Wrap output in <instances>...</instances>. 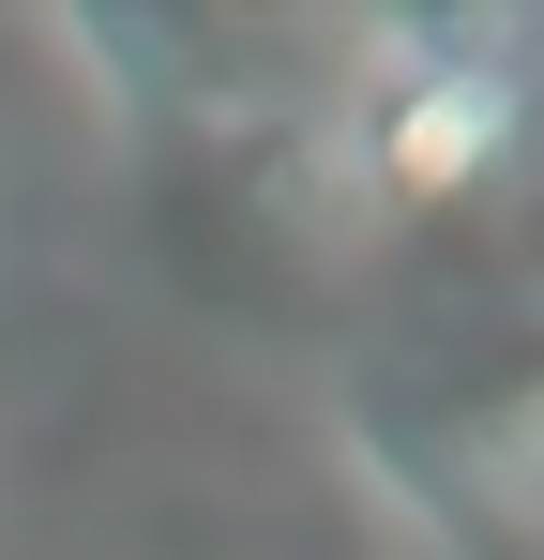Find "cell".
<instances>
[{
    "label": "cell",
    "mask_w": 544,
    "mask_h": 560,
    "mask_svg": "<svg viewBox=\"0 0 544 560\" xmlns=\"http://www.w3.org/2000/svg\"><path fill=\"white\" fill-rule=\"evenodd\" d=\"M530 152V77L499 46H453V61H393L363 92V197L378 212H469L499 197V167Z\"/></svg>",
    "instance_id": "6da1fadb"
}]
</instances>
